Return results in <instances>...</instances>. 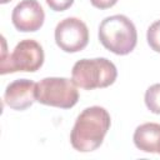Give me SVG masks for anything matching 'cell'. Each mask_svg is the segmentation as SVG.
I'll return each mask as SVG.
<instances>
[{"instance_id":"obj_1","label":"cell","mask_w":160,"mask_h":160,"mask_svg":"<svg viewBox=\"0 0 160 160\" xmlns=\"http://www.w3.org/2000/svg\"><path fill=\"white\" fill-rule=\"evenodd\" d=\"M111 119L106 109L101 106H90L84 109L76 118L70 132L72 148L80 152L96 150L104 141L110 129Z\"/></svg>"},{"instance_id":"obj_2","label":"cell","mask_w":160,"mask_h":160,"mask_svg":"<svg viewBox=\"0 0 160 160\" xmlns=\"http://www.w3.org/2000/svg\"><path fill=\"white\" fill-rule=\"evenodd\" d=\"M99 40L111 52L126 55L138 42V32L134 22L125 15L118 14L105 18L99 26Z\"/></svg>"},{"instance_id":"obj_3","label":"cell","mask_w":160,"mask_h":160,"mask_svg":"<svg viewBox=\"0 0 160 160\" xmlns=\"http://www.w3.org/2000/svg\"><path fill=\"white\" fill-rule=\"evenodd\" d=\"M116 76V66L106 58L81 59L74 64L71 70L72 81L85 90L108 88L114 84Z\"/></svg>"},{"instance_id":"obj_4","label":"cell","mask_w":160,"mask_h":160,"mask_svg":"<svg viewBox=\"0 0 160 160\" xmlns=\"http://www.w3.org/2000/svg\"><path fill=\"white\" fill-rule=\"evenodd\" d=\"M44 64V50L42 46L32 40L25 39L16 44L12 52L6 54L5 49L1 54L0 72L2 75L16 71L34 72L39 70Z\"/></svg>"},{"instance_id":"obj_5","label":"cell","mask_w":160,"mask_h":160,"mask_svg":"<svg viewBox=\"0 0 160 160\" xmlns=\"http://www.w3.org/2000/svg\"><path fill=\"white\" fill-rule=\"evenodd\" d=\"M79 100V91L72 79L44 78L36 84V101L60 109H70Z\"/></svg>"},{"instance_id":"obj_6","label":"cell","mask_w":160,"mask_h":160,"mask_svg":"<svg viewBox=\"0 0 160 160\" xmlns=\"http://www.w3.org/2000/svg\"><path fill=\"white\" fill-rule=\"evenodd\" d=\"M56 45L65 52L81 51L89 42L86 24L78 18H66L55 28Z\"/></svg>"},{"instance_id":"obj_7","label":"cell","mask_w":160,"mask_h":160,"mask_svg":"<svg viewBox=\"0 0 160 160\" xmlns=\"http://www.w3.org/2000/svg\"><path fill=\"white\" fill-rule=\"evenodd\" d=\"M45 20V14L38 0H21L12 10L11 21L16 30L32 32L39 30Z\"/></svg>"},{"instance_id":"obj_8","label":"cell","mask_w":160,"mask_h":160,"mask_svg":"<svg viewBox=\"0 0 160 160\" xmlns=\"http://www.w3.org/2000/svg\"><path fill=\"white\" fill-rule=\"evenodd\" d=\"M5 104L14 110H25L36 101V84L29 79H18L10 82L4 92Z\"/></svg>"},{"instance_id":"obj_9","label":"cell","mask_w":160,"mask_h":160,"mask_svg":"<svg viewBox=\"0 0 160 160\" xmlns=\"http://www.w3.org/2000/svg\"><path fill=\"white\" fill-rule=\"evenodd\" d=\"M132 140L139 150L160 154V124L145 122L139 125L135 129Z\"/></svg>"},{"instance_id":"obj_10","label":"cell","mask_w":160,"mask_h":160,"mask_svg":"<svg viewBox=\"0 0 160 160\" xmlns=\"http://www.w3.org/2000/svg\"><path fill=\"white\" fill-rule=\"evenodd\" d=\"M145 105L154 112L160 115V84H154L145 92Z\"/></svg>"},{"instance_id":"obj_11","label":"cell","mask_w":160,"mask_h":160,"mask_svg":"<svg viewBox=\"0 0 160 160\" xmlns=\"http://www.w3.org/2000/svg\"><path fill=\"white\" fill-rule=\"evenodd\" d=\"M146 39L150 48L154 51L160 52V20H156L149 26L146 32Z\"/></svg>"},{"instance_id":"obj_12","label":"cell","mask_w":160,"mask_h":160,"mask_svg":"<svg viewBox=\"0 0 160 160\" xmlns=\"http://www.w3.org/2000/svg\"><path fill=\"white\" fill-rule=\"evenodd\" d=\"M45 1L49 5V8L54 11H64L74 4V0H45Z\"/></svg>"},{"instance_id":"obj_13","label":"cell","mask_w":160,"mask_h":160,"mask_svg":"<svg viewBox=\"0 0 160 160\" xmlns=\"http://www.w3.org/2000/svg\"><path fill=\"white\" fill-rule=\"evenodd\" d=\"M90 2L92 6L104 10V9H109V8L114 6L118 2V0H90Z\"/></svg>"},{"instance_id":"obj_14","label":"cell","mask_w":160,"mask_h":160,"mask_svg":"<svg viewBox=\"0 0 160 160\" xmlns=\"http://www.w3.org/2000/svg\"><path fill=\"white\" fill-rule=\"evenodd\" d=\"M9 1H11V0H0L1 4H6V2H9Z\"/></svg>"}]
</instances>
